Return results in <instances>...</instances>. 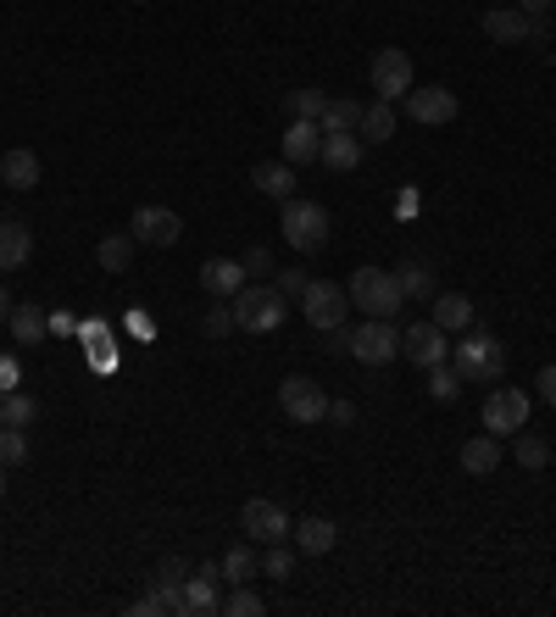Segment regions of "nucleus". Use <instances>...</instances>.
Instances as JSON below:
<instances>
[{"instance_id":"nucleus-44","label":"nucleus","mask_w":556,"mask_h":617,"mask_svg":"<svg viewBox=\"0 0 556 617\" xmlns=\"http://www.w3.org/2000/svg\"><path fill=\"white\" fill-rule=\"evenodd\" d=\"M12 390H23V362L18 357H0V395H12Z\"/></svg>"},{"instance_id":"nucleus-21","label":"nucleus","mask_w":556,"mask_h":617,"mask_svg":"<svg viewBox=\"0 0 556 617\" xmlns=\"http://www.w3.org/2000/svg\"><path fill=\"white\" fill-rule=\"evenodd\" d=\"M290 540H296L301 557H329L340 546V528H334V517H307V523H296Z\"/></svg>"},{"instance_id":"nucleus-29","label":"nucleus","mask_w":556,"mask_h":617,"mask_svg":"<svg viewBox=\"0 0 556 617\" xmlns=\"http://www.w3.org/2000/svg\"><path fill=\"white\" fill-rule=\"evenodd\" d=\"M401 290H407V301H434L440 279H434L429 261H401Z\"/></svg>"},{"instance_id":"nucleus-11","label":"nucleus","mask_w":556,"mask_h":617,"mask_svg":"<svg viewBox=\"0 0 556 617\" xmlns=\"http://www.w3.org/2000/svg\"><path fill=\"white\" fill-rule=\"evenodd\" d=\"M401 357L412 362V368H440V362H451V334L445 328H434V323H412L407 334H401Z\"/></svg>"},{"instance_id":"nucleus-9","label":"nucleus","mask_w":556,"mask_h":617,"mask_svg":"<svg viewBox=\"0 0 556 617\" xmlns=\"http://www.w3.org/2000/svg\"><path fill=\"white\" fill-rule=\"evenodd\" d=\"M218 584H223V568L218 562H201L190 579H184V590H178V617H212L223 606Z\"/></svg>"},{"instance_id":"nucleus-51","label":"nucleus","mask_w":556,"mask_h":617,"mask_svg":"<svg viewBox=\"0 0 556 617\" xmlns=\"http://www.w3.org/2000/svg\"><path fill=\"white\" fill-rule=\"evenodd\" d=\"M7 317H12V290L0 284V323H7Z\"/></svg>"},{"instance_id":"nucleus-4","label":"nucleus","mask_w":556,"mask_h":617,"mask_svg":"<svg viewBox=\"0 0 556 617\" xmlns=\"http://www.w3.org/2000/svg\"><path fill=\"white\" fill-rule=\"evenodd\" d=\"M285 295H278V284H245L234 295V328L245 334H273L278 323H285Z\"/></svg>"},{"instance_id":"nucleus-49","label":"nucleus","mask_w":556,"mask_h":617,"mask_svg":"<svg viewBox=\"0 0 556 617\" xmlns=\"http://www.w3.org/2000/svg\"><path fill=\"white\" fill-rule=\"evenodd\" d=\"M51 334H78V323L67 312H51Z\"/></svg>"},{"instance_id":"nucleus-19","label":"nucleus","mask_w":556,"mask_h":617,"mask_svg":"<svg viewBox=\"0 0 556 617\" xmlns=\"http://www.w3.org/2000/svg\"><path fill=\"white\" fill-rule=\"evenodd\" d=\"M318 150H323V123L290 117V128H285V161L301 167V161H318Z\"/></svg>"},{"instance_id":"nucleus-10","label":"nucleus","mask_w":556,"mask_h":617,"mask_svg":"<svg viewBox=\"0 0 556 617\" xmlns=\"http://www.w3.org/2000/svg\"><path fill=\"white\" fill-rule=\"evenodd\" d=\"M407 117L423 123V128L456 123V90H445V83H412L407 90Z\"/></svg>"},{"instance_id":"nucleus-54","label":"nucleus","mask_w":556,"mask_h":617,"mask_svg":"<svg viewBox=\"0 0 556 617\" xmlns=\"http://www.w3.org/2000/svg\"><path fill=\"white\" fill-rule=\"evenodd\" d=\"M134 7H145V0H134Z\"/></svg>"},{"instance_id":"nucleus-43","label":"nucleus","mask_w":556,"mask_h":617,"mask_svg":"<svg viewBox=\"0 0 556 617\" xmlns=\"http://www.w3.org/2000/svg\"><path fill=\"white\" fill-rule=\"evenodd\" d=\"M107 339H112V328H107L101 317H84V323H78V345H84V350H89V345H107Z\"/></svg>"},{"instance_id":"nucleus-46","label":"nucleus","mask_w":556,"mask_h":617,"mask_svg":"<svg viewBox=\"0 0 556 617\" xmlns=\"http://www.w3.org/2000/svg\"><path fill=\"white\" fill-rule=\"evenodd\" d=\"M129 334H134V339H156V323H151L145 306H129Z\"/></svg>"},{"instance_id":"nucleus-40","label":"nucleus","mask_w":556,"mask_h":617,"mask_svg":"<svg viewBox=\"0 0 556 617\" xmlns=\"http://www.w3.org/2000/svg\"><path fill=\"white\" fill-rule=\"evenodd\" d=\"M184 579H190V568H184V562H162L151 584H162L167 595H178V590H184Z\"/></svg>"},{"instance_id":"nucleus-6","label":"nucleus","mask_w":556,"mask_h":617,"mask_svg":"<svg viewBox=\"0 0 556 617\" xmlns=\"http://www.w3.org/2000/svg\"><path fill=\"white\" fill-rule=\"evenodd\" d=\"M240 535H245V540H256V546H278V540H290V535H296V523H290V512L278 506V501L256 495V501H245V506H240Z\"/></svg>"},{"instance_id":"nucleus-8","label":"nucleus","mask_w":556,"mask_h":617,"mask_svg":"<svg viewBox=\"0 0 556 617\" xmlns=\"http://www.w3.org/2000/svg\"><path fill=\"white\" fill-rule=\"evenodd\" d=\"M278 412H285L290 423H323L329 417V395L307 373H290L285 384H278Z\"/></svg>"},{"instance_id":"nucleus-30","label":"nucleus","mask_w":556,"mask_h":617,"mask_svg":"<svg viewBox=\"0 0 556 617\" xmlns=\"http://www.w3.org/2000/svg\"><path fill=\"white\" fill-rule=\"evenodd\" d=\"M218 568H223V579H229V584H245V579H256V573H262V557H256L251 546H229Z\"/></svg>"},{"instance_id":"nucleus-47","label":"nucleus","mask_w":556,"mask_h":617,"mask_svg":"<svg viewBox=\"0 0 556 617\" xmlns=\"http://www.w3.org/2000/svg\"><path fill=\"white\" fill-rule=\"evenodd\" d=\"M534 384H540L545 406H556V362H551V368H540V379H534Z\"/></svg>"},{"instance_id":"nucleus-52","label":"nucleus","mask_w":556,"mask_h":617,"mask_svg":"<svg viewBox=\"0 0 556 617\" xmlns=\"http://www.w3.org/2000/svg\"><path fill=\"white\" fill-rule=\"evenodd\" d=\"M0 495H7V462H0Z\"/></svg>"},{"instance_id":"nucleus-2","label":"nucleus","mask_w":556,"mask_h":617,"mask_svg":"<svg viewBox=\"0 0 556 617\" xmlns=\"http://www.w3.org/2000/svg\"><path fill=\"white\" fill-rule=\"evenodd\" d=\"M451 368H456L462 379H474V384H496L501 368H507V345H501L496 334L468 328V334L456 339V350H451Z\"/></svg>"},{"instance_id":"nucleus-48","label":"nucleus","mask_w":556,"mask_h":617,"mask_svg":"<svg viewBox=\"0 0 556 617\" xmlns=\"http://www.w3.org/2000/svg\"><path fill=\"white\" fill-rule=\"evenodd\" d=\"M329 417H334V423H356V406H351V401H329Z\"/></svg>"},{"instance_id":"nucleus-35","label":"nucleus","mask_w":556,"mask_h":617,"mask_svg":"<svg viewBox=\"0 0 556 617\" xmlns=\"http://www.w3.org/2000/svg\"><path fill=\"white\" fill-rule=\"evenodd\" d=\"M323 106H329V96L323 90H290V117H312V123H323Z\"/></svg>"},{"instance_id":"nucleus-15","label":"nucleus","mask_w":556,"mask_h":617,"mask_svg":"<svg viewBox=\"0 0 556 617\" xmlns=\"http://www.w3.org/2000/svg\"><path fill=\"white\" fill-rule=\"evenodd\" d=\"M129 234H134L140 245H156V250H167V245H178L184 223H178V212H173V206H140V212L129 217Z\"/></svg>"},{"instance_id":"nucleus-22","label":"nucleus","mask_w":556,"mask_h":617,"mask_svg":"<svg viewBox=\"0 0 556 617\" xmlns=\"http://www.w3.org/2000/svg\"><path fill=\"white\" fill-rule=\"evenodd\" d=\"M0 184H12V190H34L40 184V156L29 145H12L7 156H0Z\"/></svg>"},{"instance_id":"nucleus-27","label":"nucleus","mask_w":556,"mask_h":617,"mask_svg":"<svg viewBox=\"0 0 556 617\" xmlns=\"http://www.w3.org/2000/svg\"><path fill=\"white\" fill-rule=\"evenodd\" d=\"M134 245H140L134 234H107V239L96 245V261H101L107 273H129V268H134Z\"/></svg>"},{"instance_id":"nucleus-39","label":"nucleus","mask_w":556,"mask_h":617,"mask_svg":"<svg viewBox=\"0 0 556 617\" xmlns=\"http://www.w3.org/2000/svg\"><path fill=\"white\" fill-rule=\"evenodd\" d=\"M0 401H7V423H18V428H29V423L40 417V401H34V395H23V390L0 395Z\"/></svg>"},{"instance_id":"nucleus-7","label":"nucleus","mask_w":556,"mask_h":617,"mask_svg":"<svg viewBox=\"0 0 556 617\" xmlns=\"http://www.w3.org/2000/svg\"><path fill=\"white\" fill-rule=\"evenodd\" d=\"M301 312H307V323H312L318 334H334V328H345V317H351V295H345L340 284H329V279H312L307 295H301Z\"/></svg>"},{"instance_id":"nucleus-16","label":"nucleus","mask_w":556,"mask_h":617,"mask_svg":"<svg viewBox=\"0 0 556 617\" xmlns=\"http://www.w3.org/2000/svg\"><path fill=\"white\" fill-rule=\"evenodd\" d=\"M456 462H462V473H474V479H485V473H496L501 468V434H474V439H462V451H456Z\"/></svg>"},{"instance_id":"nucleus-33","label":"nucleus","mask_w":556,"mask_h":617,"mask_svg":"<svg viewBox=\"0 0 556 617\" xmlns=\"http://www.w3.org/2000/svg\"><path fill=\"white\" fill-rule=\"evenodd\" d=\"M223 617H262L267 612V601L256 595V590H245V584H234L229 595H223V606H218Z\"/></svg>"},{"instance_id":"nucleus-18","label":"nucleus","mask_w":556,"mask_h":617,"mask_svg":"<svg viewBox=\"0 0 556 617\" xmlns=\"http://www.w3.org/2000/svg\"><path fill=\"white\" fill-rule=\"evenodd\" d=\"M29 256H34L29 223H23V217H0V268L18 273V268H29Z\"/></svg>"},{"instance_id":"nucleus-25","label":"nucleus","mask_w":556,"mask_h":617,"mask_svg":"<svg viewBox=\"0 0 556 617\" xmlns=\"http://www.w3.org/2000/svg\"><path fill=\"white\" fill-rule=\"evenodd\" d=\"M356 134H367V145L396 139V101H367V106H362V128H356Z\"/></svg>"},{"instance_id":"nucleus-28","label":"nucleus","mask_w":556,"mask_h":617,"mask_svg":"<svg viewBox=\"0 0 556 617\" xmlns=\"http://www.w3.org/2000/svg\"><path fill=\"white\" fill-rule=\"evenodd\" d=\"M356 128H362V101L329 96V106H323V134H356Z\"/></svg>"},{"instance_id":"nucleus-45","label":"nucleus","mask_w":556,"mask_h":617,"mask_svg":"<svg viewBox=\"0 0 556 617\" xmlns=\"http://www.w3.org/2000/svg\"><path fill=\"white\" fill-rule=\"evenodd\" d=\"M245 273H256V279H267V273H273V250H262V245H251V250H245Z\"/></svg>"},{"instance_id":"nucleus-37","label":"nucleus","mask_w":556,"mask_h":617,"mask_svg":"<svg viewBox=\"0 0 556 617\" xmlns=\"http://www.w3.org/2000/svg\"><path fill=\"white\" fill-rule=\"evenodd\" d=\"M456 390H462V373H456L451 362L429 368V395H434V401H456Z\"/></svg>"},{"instance_id":"nucleus-20","label":"nucleus","mask_w":556,"mask_h":617,"mask_svg":"<svg viewBox=\"0 0 556 617\" xmlns=\"http://www.w3.org/2000/svg\"><path fill=\"white\" fill-rule=\"evenodd\" d=\"M251 184H256L267 201H296V167H290V161H256V167H251Z\"/></svg>"},{"instance_id":"nucleus-34","label":"nucleus","mask_w":556,"mask_h":617,"mask_svg":"<svg viewBox=\"0 0 556 617\" xmlns=\"http://www.w3.org/2000/svg\"><path fill=\"white\" fill-rule=\"evenodd\" d=\"M0 462H7V468H23L29 462V434L18 423H0Z\"/></svg>"},{"instance_id":"nucleus-1","label":"nucleus","mask_w":556,"mask_h":617,"mask_svg":"<svg viewBox=\"0 0 556 617\" xmlns=\"http://www.w3.org/2000/svg\"><path fill=\"white\" fill-rule=\"evenodd\" d=\"M345 295H351V312H367V317H396V312H407L401 273H390V268H356L351 284H345Z\"/></svg>"},{"instance_id":"nucleus-26","label":"nucleus","mask_w":556,"mask_h":617,"mask_svg":"<svg viewBox=\"0 0 556 617\" xmlns=\"http://www.w3.org/2000/svg\"><path fill=\"white\" fill-rule=\"evenodd\" d=\"M318 161H329L334 172H351V167L362 161V134H323Z\"/></svg>"},{"instance_id":"nucleus-32","label":"nucleus","mask_w":556,"mask_h":617,"mask_svg":"<svg viewBox=\"0 0 556 617\" xmlns=\"http://www.w3.org/2000/svg\"><path fill=\"white\" fill-rule=\"evenodd\" d=\"M129 612H134V617H178V595H167L162 584H151V590H145Z\"/></svg>"},{"instance_id":"nucleus-12","label":"nucleus","mask_w":556,"mask_h":617,"mask_svg":"<svg viewBox=\"0 0 556 617\" xmlns=\"http://www.w3.org/2000/svg\"><path fill=\"white\" fill-rule=\"evenodd\" d=\"M407 90H412V56L401 45H385L374 56V96L379 101H407Z\"/></svg>"},{"instance_id":"nucleus-41","label":"nucleus","mask_w":556,"mask_h":617,"mask_svg":"<svg viewBox=\"0 0 556 617\" xmlns=\"http://www.w3.org/2000/svg\"><path fill=\"white\" fill-rule=\"evenodd\" d=\"M307 284H312V279H307L301 268H278V295H285V301H290V295L301 301V295H307Z\"/></svg>"},{"instance_id":"nucleus-14","label":"nucleus","mask_w":556,"mask_h":617,"mask_svg":"<svg viewBox=\"0 0 556 617\" xmlns=\"http://www.w3.org/2000/svg\"><path fill=\"white\" fill-rule=\"evenodd\" d=\"M479 417H485V428H490V434H501V439H507V434H518V428L529 423V395H523L518 384H501V390L485 401V412H479Z\"/></svg>"},{"instance_id":"nucleus-3","label":"nucleus","mask_w":556,"mask_h":617,"mask_svg":"<svg viewBox=\"0 0 556 617\" xmlns=\"http://www.w3.org/2000/svg\"><path fill=\"white\" fill-rule=\"evenodd\" d=\"M345 350H351L362 368H390L401 357V328H396V317H367V323L345 328Z\"/></svg>"},{"instance_id":"nucleus-13","label":"nucleus","mask_w":556,"mask_h":617,"mask_svg":"<svg viewBox=\"0 0 556 617\" xmlns=\"http://www.w3.org/2000/svg\"><path fill=\"white\" fill-rule=\"evenodd\" d=\"M485 34L496 45H529V40H545V18H529L523 7H496L485 12Z\"/></svg>"},{"instance_id":"nucleus-42","label":"nucleus","mask_w":556,"mask_h":617,"mask_svg":"<svg viewBox=\"0 0 556 617\" xmlns=\"http://www.w3.org/2000/svg\"><path fill=\"white\" fill-rule=\"evenodd\" d=\"M84 357H89V368H96V373H112V368H118V345H112V339H107V345H89Z\"/></svg>"},{"instance_id":"nucleus-50","label":"nucleus","mask_w":556,"mask_h":617,"mask_svg":"<svg viewBox=\"0 0 556 617\" xmlns=\"http://www.w3.org/2000/svg\"><path fill=\"white\" fill-rule=\"evenodd\" d=\"M518 7H523L529 18H545V12H551V0H518Z\"/></svg>"},{"instance_id":"nucleus-38","label":"nucleus","mask_w":556,"mask_h":617,"mask_svg":"<svg viewBox=\"0 0 556 617\" xmlns=\"http://www.w3.org/2000/svg\"><path fill=\"white\" fill-rule=\"evenodd\" d=\"M290 568H296V551L278 540V546H267V557H262V579H290Z\"/></svg>"},{"instance_id":"nucleus-53","label":"nucleus","mask_w":556,"mask_h":617,"mask_svg":"<svg viewBox=\"0 0 556 617\" xmlns=\"http://www.w3.org/2000/svg\"><path fill=\"white\" fill-rule=\"evenodd\" d=\"M0 423H7V401H0Z\"/></svg>"},{"instance_id":"nucleus-17","label":"nucleus","mask_w":556,"mask_h":617,"mask_svg":"<svg viewBox=\"0 0 556 617\" xmlns=\"http://www.w3.org/2000/svg\"><path fill=\"white\" fill-rule=\"evenodd\" d=\"M201 290H207V295L234 301V295L245 290V261H234V256H212V261H201Z\"/></svg>"},{"instance_id":"nucleus-5","label":"nucleus","mask_w":556,"mask_h":617,"mask_svg":"<svg viewBox=\"0 0 556 617\" xmlns=\"http://www.w3.org/2000/svg\"><path fill=\"white\" fill-rule=\"evenodd\" d=\"M278 234H285L290 250H323L329 245L323 201H285V212H278Z\"/></svg>"},{"instance_id":"nucleus-36","label":"nucleus","mask_w":556,"mask_h":617,"mask_svg":"<svg viewBox=\"0 0 556 617\" xmlns=\"http://www.w3.org/2000/svg\"><path fill=\"white\" fill-rule=\"evenodd\" d=\"M201 328H207L212 339H223V334L234 328V301H223V295H212V306H207V317H201Z\"/></svg>"},{"instance_id":"nucleus-31","label":"nucleus","mask_w":556,"mask_h":617,"mask_svg":"<svg viewBox=\"0 0 556 617\" xmlns=\"http://www.w3.org/2000/svg\"><path fill=\"white\" fill-rule=\"evenodd\" d=\"M512 457L529 468V473H540V468H551V446H545V439L540 434H523L518 428V446H512Z\"/></svg>"},{"instance_id":"nucleus-23","label":"nucleus","mask_w":556,"mask_h":617,"mask_svg":"<svg viewBox=\"0 0 556 617\" xmlns=\"http://www.w3.org/2000/svg\"><path fill=\"white\" fill-rule=\"evenodd\" d=\"M474 317H479V312H474V301H468V295H434V317H429V323H434V328H445V334H468V328H474Z\"/></svg>"},{"instance_id":"nucleus-24","label":"nucleus","mask_w":556,"mask_h":617,"mask_svg":"<svg viewBox=\"0 0 556 617\" xmlns=\"http://www.w3.org/2000/svg\"><path fill=\"white\" fill-rule=\"evenodd\" d=\"M7 328H12V339H18V345H40V339L51 334V312H45V306H29V301H23V306H12Z\"/></svg>"}]
</instances>
